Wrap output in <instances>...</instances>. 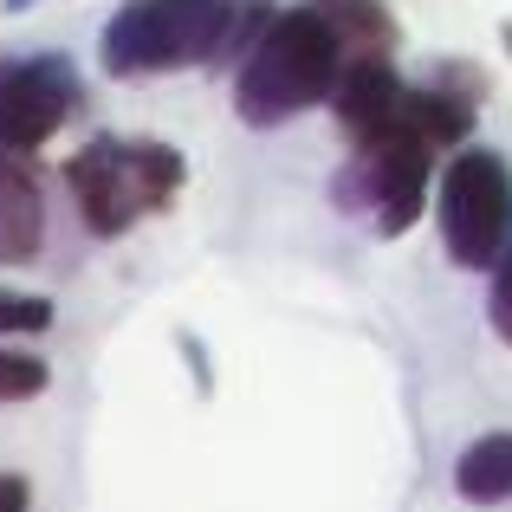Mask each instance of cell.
<instances>
[{"mask_svg":"<svg viewBox=\"0 0 512 512\" xmlns=\"http://www.w3.org/2000/svg\"><path fill=\"white\" fill-rule=\"evenodd\" d=\"M350 65L344 33L331 26V13L318 0L299 7H279L266 20V33L247 46L234 72V117L247 130H279L292 117L318 111V104L338 98V78Z\"/></svg>","mask_w":512,"mask_h":512,"instance_id":"obj_1","label":"cell"},{"mask_svg":"<svg viewBox=\"0 0 512 512\" xmlns=\"http://www.w3.org/2000/svg\"><path fill=\"white\" fill-rule=\"evenodd\" d=\"M46 331H52V299L0 286V338H46Z\"/></svg>","mask_w":512,"mask_h":512,"instance_id":"obj_12","label":"cell"},{"mask_svg":"<svg viewBox=\"0 0 512 512\" xmlns=\"http://www.w3.org/2000/svg\"><path fill=\"white\" fill-rule=\"evenodd\" d=\"M46 247V195L20 150H0V266H26Z\"/></svg>","mask_w":512,"mask_h":512,"instance_id":"obj_8","label":"cell"},{"mask_svg":"<svg viewBox=\"0 0 512 512\" xmlns=\"http://www.w3.org/2000/svg\"><path fill=\"white\" fill-rule=\"evenodd\" d=\"M26 7H39V0H0V13H26Z\"/></svg>","mask_w":512,"mask_h":512,"instance_id":"obj_16","label":"cell"},{"mask_svg":"<svg viewBox=\"0 0 512 512\" xmlns=\"http://www.w3.org/2000/svg\"><path fill=\"white\" fill-rule=\"evenodd\" d=\"M454 493H461L467 506L512 500V435L506 428H493V435H480V441L461 448V461H454Z\"/></svg>","mask_w":512,"mask_h":512,"instance_id":"obj_10","label":"cell"},{"mask_svg":"<svg viewBox=\"0 0 512 512\" xmlns=\"http://www.w3.org/2000/svg\"><path fill=\"white\" fill-rule=\"evenodd\" d=\"M487 318H493V331L512 344V247L500 253V266H493V292H487Z\"/></svg>","mask_w":512,"mask_h":512,"instance_id":"obj_14","label":"cell"},{"mask_svg":"<svg viewBox=\"0 0 512 512\" xmlns=\"http://www.w3.org/2000/svg\"><path fill=\"white\" fill-rule=\"evenodd\" d=\"M441 214V247L467 273H493L500 253L512 247V163L500 150H454L435 182Z\"/></svg>","mask_w":512,"mask_h":512,"instance_id":"obj_4","label":"cell"},{"mask_svg":"<svg viewBox=\"0 0 512 512\" xmlns=\"http://www.w3.org/2000/svg\"><path fill=\"white\" fill-rule=\"evenodd\" d=\"M500 39H506V52H512V20H506V26H500Z\"/></svg>","mask_w":512,"mask_h":512,"instance_id":"obj_17","label":"cell"},{"mask_svg":"<svg viewBox=\"0 0 512 512\" xmlns=\"http://www.w3.org/2000/svg\"><path fill=\"white\" fill-rule=\"evenodd\" d=\"M240 26V0H124L98 33V59L111 78H156L227 65Z\"/></svg>","mask_w":512,"mask_h":512,"instance_id":"obj_3","label":"cell"},{"mask_svg":"<svg viewBox=\"0 0 512 512\" xmlns=\"http://www.w3.org/2000/svg\"><path fill=\"white\" fill-rule=\"evenodd\" d=\"M402 98H409V85H402V72L389 65V52H363V59L344 65L331 111H338L344 137L363 143V137H383V130H396Z\"/></svg>","mask_w":512,"mask_h":512,"instance_id":"obj_7","label":"cell"},{"mask_svg":"<svg viewBox=\"0 0 512 512\" xmlns=\"http://www.w3.org/2000/svg\"><path fill=\"white\" fill-rule=\"evenodd\" d=\"M33 506V480L26 474H0V512H26Z\"/></svg>","mask_w":512,"mask_h":512,"instance_id":"obj_15","label":"cell"},{"mask_svg":"<svg viewBox=\"0 0 512 512\" xmlns=\"http://www.w3.org/2000/svg\"><path fill=\"white\" fill-rule=\"evenodd\" d=\"M357 150L370 156V169H376V214H370L376 234H383V240L409 234V227L422 221V208H428V188H435V156L441 150H428L422 137H409V130L363 137Z\"/></svg>","mask_w":512,"mask_h":512,"instance_id":"obj_6","label":"cell"},{"mask_svg":"<svg viewBox=\"0 0 512 512\" xmlns=\"http://www.w3.org/2000/svg\"><path fill=\"white\" fill-rule=\"evenodd\" d=\"M182 182L188 156L156 137H98L65 156V195L98 240L130 234L143 214H163L182 195Z\"/></svg>","mask_w":512,"mask_h":512,"instance_id":"obj_2","label":"cell"},{"mask_svg":"<svg viewBox=\"0 0 512 512\" xmlns=\"http://www.w3.org/2000/svg\"><path fill=\"white\" fill-rule=\"evenodd\" d=\"M85 91L65 52H39V59H7L0 65V150H46L65 124L78 117Z\"/></svg>","mask_w":512,"mask_h":512,"instance_id":"obj_5","label":"cell"},{"mask_svg":"<svg viewBox=\"0 0 512 512\" xmlns=\"http://www.w3.org/2000/svg\"><path fill=\"white\" fill-rule=\"evenodd\" d=\"M474 117H480L474 98H461V91H448V85H435V78H428L422 91H409V98H402L396 130H409V137L428 143V150L454 156V150H467V143H474Z\"/></svg>","mask_w":512,"mask_h":512,"instance_id":"obj_9","label":"cell"},{"mask_svg":"<svg viewBox=\"0 0 512 512\" xmlns=\"http://www.w3.org/2000/svg\"><path fill=\"white\" fill-rule=\"evenodd\" d=\"M318 7H325V13H331V26L344 33L350 59H363V52H396L402 20L383 7V0H318Z\"/></svg>","mask_w":512,"mask_h":512,"instance_id":"obj_11","label":"cell"},{"mask_svg":"<svg viewBox=\"0 0 512 512\" xmlns=\"http://www.w3.org/2000/svg\"><path fill=\"white\" fill-rule=\"evenodd\" d=\"M52 370L46 357H33V350H0V402H33L46 396Z\"/></svg>","mask_w":512,"mask_h":512,"instance_id":"obj_13","label":"cell"}]
</instances>
